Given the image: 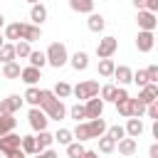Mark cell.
I'll return each instance as SVG.
<instances>
[{
    "mask_svg": "<svg viewBox=\"0 0 158 158\" xmlns=\"http://www.w3.org/2000/svg\"><path fill=\"white\" fill-rule=\"evenodd\" d=\"M40 109L47 114L49 121H62L67 116V106L52 94V89H40Z\"/></svg>",
    "mask_w": 158,
    "mask_h": 158,
    "instance_id": "obj_1",
    "label": "cell"
},
{
    "mask_svg": "<svg viewBox=\"0 0 158 158\" xmlns=\"http://www.w3.org/2000/svg\"><path fill=\"white\" fill-rule=\"evenodd\" d=\"M106 121L99 116V118H89V121H79L77 123V128L72 131V136L77 138V141H89V138H99V136H104L106 133Z\"/></svg>",
    "mask_w": 158,
    "mask_h": 158,
    "instance_id": "obj_2",
    "label": "cell"
},
{
    "mask_svg": "<svg viewBox=\"0 0 158 158\" xmlns=\"http://www.w3.org/2000/svg\"><path fill=\"white\" fill-rule=\"evenodd\" d=\"M44 57H47V64H49V67H54V69L64 67V64L69 62V54H67V44H64V42H52V44L47 47Z\"/></svg>",
    "mask_w": 158,
    "mask_h": 158,
    "instance_id": "obj_3",
    "label": "cell"
},
{
    "mask_svg": "<svg viewBox=\"0 0 158 158\" xmlns=\"http://www.w3.org/2000/svg\"><path fill=\"white\" fill-rule=\"evenodd\" d=\"M72 94L77 99H84V101L91 99V96H99V81H81L72 89Z\"/></svg>",
    "mask_w": 158,
    "mask_h": 158,
    "instance_id": "obj_4",
    "label": "cell"
},
{
    "mask_svg": "<svg viewBox=\"0 0 158 158\" xmlns=\"http://www.w3.org/2000/svg\"><path fill=\"white\" fill-rule=\"evenodd\" d=\"M27 121H30L32 131H44V128H47V123H49L47 114H44L40 106H32V109H30V114H27Z\"/></svg>",
    "mask_w": 158,
    "mask_h": 158,
    "instance_id": "obj_5",
    "label": "cell"
},
{
    "mask_svg": "<svg viewBox=\"0 0 158 158\" xmlns=\"http://www.w3.org/2000/svg\"><path fill=\"white\" fill-rule=\"evenodd\" d=\"M116 47H118L116 37H104V40H99V44H96V57H99V59H109V57H114Z\"/></svg>",
    "mask_w": 158,
    "mask_h": 158,
    "instance_id": "obj_6",
    "label": "cell"
},
{
    "mask_svg": "<svg viewBox=\"0 0 158 158\" xmlns=\"http://www.w3.org/2000/svg\"><path fill=\"white\" fill-rule=\"evenodd\" d=\"M136 22H138V30H148V32H153V30H156V25H158L156 12H151V10H138Z\"/></svg>",
    "mask_w": 158,
    "mask_h": 158,
    "instance_id": "obj_7",
    "label": "cell"
},
{
    "mask_svg": "<svg viewBox=\"0 0 158 158\" xmlns=\"http://www.w3.org/2000/svg\"><path fill=\"white\" fill-rule=\"evenodd\" d=\"M20 141H22V136H17L15 131H10V133L0 136V153L5 156V153H10V151L20 148Z\"/></svg>",
    "mask_w": 158,
    "mask_h": 158,
    "instance_id": "obj_8",
    "label": "cell"
},
{
    "mask_svg": "<svg viewBox=\"0 0 158 158\" xmlns=\"http://www.w3.org/2000/svg\"><path fill=\"white\" fill-rule=\"evenodd\" d=\"M101 111H104V101H101L99 96H91V99H86V104H84L86 121H89V118H99V116H101Z\"/></svg>",
    "mask_w": 158,
    "mask_h": 158,
    "instance_id": "obj_9",
    "label": "cell"
},
{
    "mask_svg": "<svg viewBox=\"0 0 158 158\" xmlns=\"http://www.w3.org/2000/svg\"><path fill=\"white\" fill-rule=\"evenodd\" d=\"M20 109H22V96L17 94H10L7 99L0 101V114H17Z\"/></svg>",
    "mask_w": 158,
    "mask_h": 158,
    "instance_id": "obj_10",
    "label": "cell"
},
{
    "mask_svg": "<svg viewBox=\"0 0 158 158\" xmlns=\"http://www.w3.org/2000/svg\"><path fill=\"white\" fill-rule=\"evenodd\" d=\"M40 37H42L40 25H27V22H20V40H25V42H35V40H40Z\"/></svg>",
    "mask_w": 158,
    "mask_h": 158,
    "instance_id": "obj_11",
    "label": "cell"
},
{
    "mask_svg": "<svg viewBox=\"0 0 158 158\" xmlns=\"http://www.w3.org/2000/svg\"><path fill=\"white\" fill-rule=\"evenodd\" d=\"M153 44H156L153 32L141 30V32H138V37H136V47H138V52H151V49H153Z\"/></svg>",
    "mask_w": 158,
    "mask_h": 158,
    "instance_id": "obj_12",
    "label": "cell"
},
{
    "mask_svg": "<svg viewBox=\"0 0 158 158\" xmlns=\"http://www.w3.org/2000/svg\"><path fill=\"white\" fill-rule=\"evenodd\" d=\"M138 101H141L143 106H148V104H153V101H158V84H146V86H141V94H138Z\"/></svg>",
    "mask_w": 158,
    "mask_h": 158,
    "instance_id": "obj_13",
    "label": "cell"
},
{
    "mask_svg": "<svg viewBox=\"0 0 158 158\" xmlns=\"http://www.w3.org/2000/svg\"><path fill=\"white\" fill-rule=\"evenodd\" d=\"M20 79H22L27 86H35V84L42 79V69H37V67H25V69L20 72Z\"/></svg>",
    "mask_w": 158,
    "mask_h": 158,
    "instance_id": "obj_14",
    "label": "cell"
},
{
    "mask_svg": "<svg viewBox=\"0 0 158 158\" xmlns=\"http://www.w3.org/2000/svg\"><path fill=\"white\" fill-rule=\"evenodd\" d=\"M123 131H126V136H128V138H138V136L143 133V121H141V118H136V116H128V121H126Z\"/></svg>",
    "mask_w": 158,
    "mask_h": 158,
    "instance_id": "obj_15",
    "label": "cell"
},
{
    "mask_svg": "<svg viewBox=\"0 0 158 158\" xmlns=\"http://www.w3.org/2000/svg\"><path fill=\"white\" fill-rule=\"evenodd\" d=\"M54 143V133H49L47 128L44 131H37V136H35V146H37V153L40 151H44V148H49Z\"/></svg>",
    "mask_w": 158,
    "mask_h": 158,
    "instance_id": "obj_16",
    "label": "cell"
},
{
    "mask_svg": "<svg viewBox=\"0 0 158 158\" xmlns=\"http://www.w3.org/2000/svg\"><path fill=\"white\" fill-rule=\"evenodd\" d=\"M116 148H118V153L121 156H133L136 153V138H128V136H123L121 141H116Z\"/></svg>",
    "mask_w": 158,
    "mask_h": 158,
    "instance_id": "obj_17",
    "label": "cell"
},
{
    "mask_svg": "<svg viewBox=\"0 0 158 158\" xmlns=\"http://www.w3.org/2000/svg\"><path fill=\"white\" fill-rule=\"evenodd\" d=\"M30 20H32V25H42L47 20V7L42 2H35L32 10H30Z\"/></svg>",
    "mask_w": 158,
    "mask_h": 158,
    "instance_id": "obj_18",
    "label": "cell"
},
{
    "mask_svg": "<svg viewBox=\"0 0 158 158\" xmlns=\"http://www.w3.org/2000/svg\"><path fill=\"white\" fill-rule=\"evenodd\" d=\"M15 126H17L15 114H0V136H5V133H10V131H15Z\"/></svg>",
    "mask_w": 158,
    "mask_h": 158,
    "instance_id": "obj_19",
    "label": "cell"
},
{
    "mask_svg": "<svg viewBox=\"0 0 158 158\" xmlns=\"http://www.w3.org/2000/svg\"><path fill=\"white\" fill-rule=\"evenodd\" d=\"M86 27H89L91 32H101V30L106 27V20H104V15H99V12H89Z\"/></svg>",
    "mask_w": 158,
    "mask_h": 158,
    "instance_id": "obj_20",
    "label": "cell"
},
{
    "mask_svg": "<svg viewBox=\"0 0 158 158\" xmlns=\"http://www.w3.org/2000/svg\"><path fill=\"white\" fill-rule=\"evenodd\" d=\"M69 62H72V67H74L77 72H84V69L89 67V54H86V52H74V54L69 57Z\"/></svg>",
    "mask_w": 158,
    "mask_h": 158,
    "instance_id": "obj_21",
    "label": "cell"
},
{
    "mask_svg": "<svg viewBox=\"0 0 158 158\" xmlns=\"http://www.w3.org/2000/svg\"><path fill=\"white\" fill-rule=\"evenodd\" d=\"M69 7H72L74 12L89 15V12H94V0H69Z\"/></svg>",
    "mask_w": 158,
    "mask_h": 158,
    "instance_id": "obj_22",
    "label": "cell"
},
{
    "mask_svg": "<svg viewBox=\"0 0 158 158\" xmlns=\"http://www.w3.org/2000/svg\"><path fill=\"white\" fill-rule=\"evenodd\" d=\"M114 77L118 79V84H121V86H126V84H131V77H133V72H131L126 64H121V67H116V69H114Z\"/></svg>",
    "mask_w": 158,
    "mask_h": 158,
    "instance_id": "obj_23",
    "label": "cell"
},
{
    "mask_svg": "<svg viewBox=\"0 0 158 158\" xmlns=\"http://www.w3.org/2000/svg\"><path fill=\"white\" fill-rule=\"evenodd\" d=\"M96 141H99V151H101V153H114V151H116V141H114L109 133L99 136Z\"/></svg>",
    "mask_w": 158,
    "mask_h": 158,
    "instance_id": "obj_24",
    "label": "cell"
},
{
    "mask_svg": "<svg viewBox=\"0 0 158 158\" xmlns=\"http://www.w3.org/2000/svg\"><path fill=\"white\" fill-rule=\"evenodd\" d=\"M20 72H22V69H20L17 62H7V64L2 67V77H5V79H20Z\"/></svg>",
    "mask_w": 158,
    "mask_h": 158,
    "instance_id": "obj_25",
    "label": "cell"
},
{
    "mask_svg": "<svg viewBox=\"0 0 158 158\" xmlns=\"http://www.w3.org/2000/svg\"><path fill=\"white\" fill-rule=\"evenodd\" d=\"M0 59H2V64L15 62V44H12V42H5V44L0 47Z\"/></svg>",
    "mask_w": 158,
    "mask_h": 158,
    "instance_id": "obj_26",
    "label": "cell"
},
{
    "mask_svg": "<svg viewBox=\"0 0 158 158\" xmlns=\"http://www.w3.org/2000/svg\"><path fill=\"white\" fill-rule=\"evenodd\" d=\"M114 69H116V64H114L111 57L109 59H99V74L101 77H114Z\"/></svg>",
    "mask_w": 158,
    "mask_h": 158,
    "instance_id": "obj_27",
    "label": "cell"
},
{
    "mask_svg": "<svg viewBox=\"0 0 158 158\" xmlns=\"http://www.w3.org/2000/svg\"><path fill=\"white\" fill-rule=\"evenodd\" d=\"M22 101H27L30 106H40V89H37V86H27Z\"/></svg>",
    "mask_w": 158,
    "mask_h": 158,
    "instance_id": "obj_28",
    "label": "cell"
},
{
    "mask_svg": "<svg viewBox=\"0 0 158 158\" xmlns=\"http://www.w3.org/2000/svg\"><path fill=\"white\" fill-rule=\"evenodd\" d=\"M52 94H54L57 99H67V96L72 94V86H69L67 81H57V84H54V89H52Z\"/></svg>",
    "mask_w": 158,
    "mask_h": 158,
    "instance_id": "obj_29",
    "label": "cell"
},
{
    "mask_svg": "<svg viewBox=\"0 0 158 158\" xmlns=\"http://www.w3.org/2000/svg\"><path fill=\"white\" fill-rule=\"evenodd\" d=\"M20 148H22L27 156H35V153H37V146H35V136H22V141H20Z\"/></svg>",
    "mask_w": 158,
    "mask_h": 158,
    "instance_id": "obj_30",
    "label": "cell"
},
{
    "mask_svg": "<svg viewBox=\"0 0 158 158\" xmlns=\"http://www.w3.org/2000/svg\"><path fill=\"white\" fill-rule=\"evenodd\" d=\"M84 151H86V148H84L81 141H72V143H67V156H69V158H79Z\"/></svg>",
    "mask_w": 158,
    "mask_h": 158,
    "instance_id": "obj_31",
    "label": "cell"
},
{
    "mask_svg": "<svg viewBox=\"0 0 158 158\" xmlns=\"http://www.w3.org/2000/svg\"><path fill=\"white\" fill-rule=\"evenodd\" d=\"M30 42H25V40H20V42H15V57H20V59H27L30 57Z\"/></svg>",
    "mask_w": 158,
    "mask_h": 158,
    "instance_id": "obj_32",
    "label": "cell"
},
{
    "mask_svg": "<svg viewBox=\"0 0 158 158\" xmlns=\"http://www.w3.org/2000/svg\"><path fill=\"white\" fill-rule=\"evenodd\" d=\"M30 67H37V69H42L44 64H47V57H44V52H30Z\"/></svg>",
    "mask_w": 158,
    "mask_h": 158,
    "instance_id": "obj_33",
    "label": "cell"
},
{
    "mask_svg": "<svg viewBox=\"0 0 158 158\" xmlns=\"http://www.w3.org/2000/svg\"><path fill=\"white\" fill-rule=\"evenodd\" d=\"M2 37H5V40H20V22H12V25H7Z\"/></svg>",
    "mask_w": 158,
    "mask_h": 158,
    "instance_id": "obj_34",
    "label": "cell"
},
{
    "mask_svg": "<svg viewBox=\"0 0 158 158\" xmlns=\"http://www.w3.org/2000/svg\"><path fill=\"white\" fill-rule=\"evenodd\" d=\"M114 91H116V86L114 84H106V86L99 89V99L101 101H114Z\"/></svg>",
    "mask_w": 158,
    "mask_h": 158,
    "instance_id": "obj_35",
    "label": "cell"
},
{
    "mask_svg": "<svg viewBox=\"0 0 158 158\" xmlns=\"http://www.w3.org/2000/svg\"><path fill=\"white\" fill-rule=\"evenodd\" d=\"M72 138H74V136H72V131H69V128H59V131L54 133V141H59L62 146L72 143Z\"/></svg>",
    "mask_w": 158,
    "mask_h": 158,
    "instance_id": "obj_36",
    "label": "cell"
},
{
    "mask_svg": "<svg viewBox=\"0 0 158 158\" xmlns=\"http://www.w3.org/2000/svg\"><path fill=\"white\" fill-rule=\"evenodd\" d=\"M69 114H72V118H77V123H79V121H86V114H84V106H81V104H74V106L69 109Z\"/></svg>",
    "mask_w": 158,
    "mask_h": 158,
    "instance_id": "obj_37",
    "label": "cell"
},
{
    "mask_svg": "<svg viewBox=\"0 0 158 158\" xmlns=\"http://www.w3.org/2000/svg\"><path fill=\"white\" fill-rule=\"evenodd\" d=\"M106 133H109V136H111L114 141H121V138L126 136V131H123V126H118V123H116V126H109V128H106Z\"/></svg>",
    "mask_w": 158,
    "mask_h": 158,
    "instance_id": "obj_38",
    "label": "cell"
},
{
    "mask_svg": "<svg viewBox=\"0 0 158 158\" xmlns=\"http://www.w3.org/2000/svg\"><path fill=\"white\" fill-rule=\"evenodd\" d=\"M131 81H136L138 86H146V84H148V77H146V69H138V72H133V77H131Z\"/></svg>",
    "mask_w": 158,
    "mask_h": 158,
    "instance_id": "obj_39",
    "label": "cell"
},
{
    "mask_svg": "<svg viewBox=\"0 0 158 158\" xmlns=\"http://www.w3.org/2000/svg\"><path fill=\"white\" fill-rule=\"evenodd\" d=\"M146 77H148V84H156L158 81V64H151L146 69Z\"/></svg>",
    "mask_w": 158,
    "mask_h": 158,
    "instance_id": "obj_40",
    "label": "cell"
},
{
    "mask_svg": "<svg viewBox=\"0 0 158 158\" xmlns=\"http://www.w3.org/2000/svg\"><path fill=\"white\" fill-rule=\"evenodd\" d=\"M123 99H128V91H126L123 86H116V91H114V104H118V101H123Z\"/></svg>",
    "mask_w": 158,
    "mask_h": 158,
    "instance_id": "obj_41",
    "label": "cell"
},
{
    "mask_svg": "<svg viewBox=\"0 0 158 158\" xmlns=\"http://www.w3.org/2000/svg\"><path fill=\"white\" fill-rule=\"evenodd\" d=\"M146 114H148L151 118H156V121H158V104H156V101H153V104H148V106H146Z\"/></svg>",
    "mask_w": 158,
    "mask_h": 158,
    "instance_id": "obj_42",
    "label": "cell"
},
{
    "mask_svg": "<svg viewBox=\"0 0 158 158\" xmlns=\"http://www.w3.org/2000/svg\"><path fill=\"white\" fill-rule=\"evenodd\" d=\"M35 158H59L52 148H44V151H40V153H35Z\"/></svg>",
    "mask_w": 158,
    "mask_h": 158,
    "instance_id": "obj_43",
    "label": "cell"
},
{
    "mask_svg": "<svg viewBox=\"0 0 158 158\" xmlns=\"http://www.w3.org/2000/svg\"><path fill=\"white\" fill-rule=\"evenodd\" d=\"M5 158H27V153H25L22 148H15V151H10V153H5Z\"/></svg>",
    "mask_w": 158,
    "mask_h": 158,
    "instance_id": "obj_44",
    "label": "cell"
},
{
    "mask_svg": "<svg viewBox=\"0 0 158 158\" xmlns=\"http://www.w3.org/2000/svg\"><path fill=\"white\" fill-rule=\"evenodd\" d=\"M146 10H151V12H158V0H146Z\"/></svg>",
    "mask_w": 158,
    "mask_h": 158,
    "instance_id": "obj_45",
    "label": "cell"
},
{
    "mask_svg": "<svg viewBox=\"0 0 158 158\" xmlns=\"http://www.w3.org/2000/svg\"><path fill=\"white\" fill-rule=\"evenodd\" d=\"M148 156H151V158H158V143H153V146L148 148Z\"/></svg>",
    "mask_w": 158,
    "mask_h": 158,
    "instance_id": "obj_46",
    "label": "cell"
},
{
    "mask_svg": "<svg viewBox=\"0 0 158 158\" xmlns=\"http://www.w3.org/2000/svg\"><path fill=\"white\" fill-rule=\"evenodd\" d=\"M79 158H99V153H96V151H84Z\"/></svg>",
    "mask_w": 158,
    "mask_h": 158,
    "instance_id": "obj_47",
    "label": "cell"
},
{
    "mask_svg": "<svg viewBox=\"0 0 158 158\" xmlns=\"http://www.w3.org/2000/svg\"><path fill=\"white\" fill-rule=\"evenodd\" d=\"M136 5V10H146V0H131Z\"/></svg>",
    "mask_w": 158,
    "mask_h": 158,
    "instance_id": "obj_48",
    "label": "cell"
},
{
    "mask_svg": "<svg viewBox=\"0 0 158 158\" xmlns=\"http://www.w3.org/2000/svg\"><path fill=\"white\" fill-rule=\"evenodd\" d=\"M5 27V17H2V12H0V30Z\"/></svg>",
    "mask_w": 158,
    "mask_h": 158,
    "instance_id": "obj_49",
    "label": "cell"
},
{
    "mask_svg": "<svg viewBox=\"0 0 158 158\" xmlns=\"http://www.w3.org/2000/svg\"><path fill=\"white\" fill-rule=\"evenodd\" d=\"M2 44H5V37H2V35H0V47H2Z\"/></svg>",
    "mask_w": 158,
    "mask_h": 158,
    "instance_id": "obj_50",
    "label": "cell"
},
{
    "mask_svg": "<svg viewBox=\"0 0 158 158\" xmlns=\"http://www.w3.org/2000/svg\"><path fill=\"white\" fill-rule=\"evenodd\" d=\"M27 2H32V5H35V2H40V0H27Z\"/></svg>",
    "mask_w": 158,
    "mask_h": 158,
    "instance_id": "obj_51",
    "label": "cell"
}]
</instances>
